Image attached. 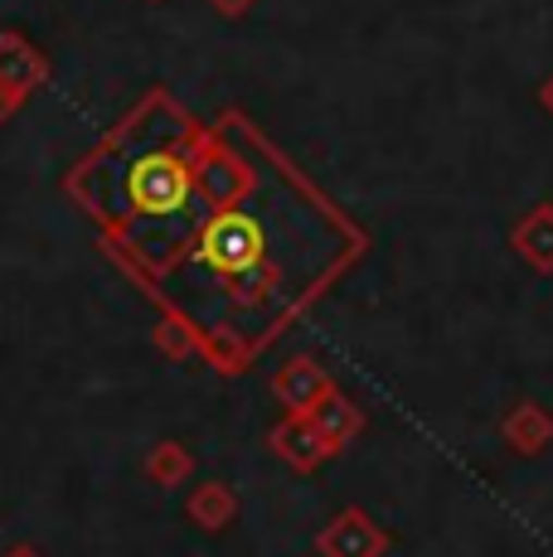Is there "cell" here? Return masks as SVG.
Listing matches in <instances>:
<instances>
[{
  "label": "cell",
  "mask_w": 553,
  "mask_h": 557,
  "mask_svg": "<svg viewBox=\"0 0 553 557\" xmlns=\"http://www.w3.org/2000/svg\"><path fill=\"white\" fill-rule=\"evenodd\" d=\"M189 470V460L180 446H156V456H151V475L161 480V485H170V480H180Z\"/></svg>",
  "instance_id": "8"
},
{
  "label": "cell",
  "mask_w": 553,
  "mask_h": 557,
  "mask_svg": "<svg viewBox=\"0 0 553 557\" xmlns=\"http://www.w3.org/2000/svg\"><path fill=\"white\" fill-rule=\"evenodd\" d=\"M316 426H321V432L325 436H331V442L335 446H345L349 442V436H355L359 432V412H355V407H349L345 398H340V393L331 388V393H325V398L321 403H316Z\"/></svg>",
  "instance_id": "5"
},
{
  "label": "cell",
  "mask_w": 553,
  "mask_h": 557,
  "mask_svg": "<svg viewBox=\"0 0 553 557\" xmlns=\"http://www.w3.org/2000/svg\"><path fill=\"white\" fill-rule=\"evenodd\" d=\"M505 436L519 446V451H534L539 442H549V436H553V422H549L544 412H539V407H519L515 422L505 426Z\"/></svg>",
  "instance_id": "6"
},
{
  "label": "cell",
  "mask_w": 553,
  "mask_h": 557,
  "mask_svg": "<svg viewBox=\"0 0 553 557\" xmlns=\"http://www.w3.org/2000/svg\"><path fill=\"white\" fill-rule=\"evenodd\" d=\"M10 557H35V553H29V548H15V553H10Z\"/></svg>",
  "instance_id": "9"
},
{
  "label": "cell",
  "mask_w": 553,
  "mask_h": 557,
  "mask_svg": "<svg viewBox=\"0 0 553 557\" xmlns=\"http://www.w3.org/2000/svg\"><path fill=\"white\" fill-rule=\"evenodd\" d=\"M189 513H195L199 523H209V529H223V523H229V513H233L229 490H223V485H205L195 499H189Z\"/></svg>",
  "instance_id": "7"
},
{
  "label": "cell",
  "mask_w": 553,
  "mask_h": 557,
  "mask_svg": "<svg viewBox=\"0 0 553 557\" xmlns=\"http://www.w3.org/2000/svg\"><path fill=\"white\" fill-rule=\"evenodd\" d=\"M276 398H282L292 412H316V403L331 393V383H325V373L316 369L311 359H292L282 373H276Z\"/></svg>",
  "instance_id": "4"
},
{
  "label": "cell",
  "mask_w": 553,
  "mask_h": 557,
  "mask_svg": "<svg viewBox=\"0 0 553 557\" xmlns=\"http://www.w3.org/2000/svg\"><path fill=\"white\" fill-rule=\"evenodd\" d=\"M268 252V238H262V223L248 219V213H219L214 223L205 228L199 238V262L209 272H223V276H243L262 262Z\"/></svg>",
  "instance_id": "1"
},
{
  "label": "cell",
  "mask_w": 553,
  "mask_h": 557,
  "mask_svg": "<svg viewBox=\"0 0 553 557\" xmlns=\"http://www.w3.org/2000/svg\"><path fill=\"white\" fill-rule=\"evenodd\" d=\"M272 451L282 456L286 466H296V470H316L321 460H331L340 446L321 432V426H316L311 412H292V417H286V422L272 432Z\"/></svg>",
  "instance_id": "2"
},
{
  "label": "cell",
  "mask_w": 553,
  "mask_h": 557,
  "mask_svg": "<svg viewBox=\"0 0 553 557\" xmlns=\"http://www.w3.org/2000/svg\"><path fill=\"white\" fill-rule=\"evenodd\" d=\"M379 548H384V533H379L359 509H345L321 539L325 557H374Z\"/></svg>",
  "instance_id": "3"
}]
</instances>
